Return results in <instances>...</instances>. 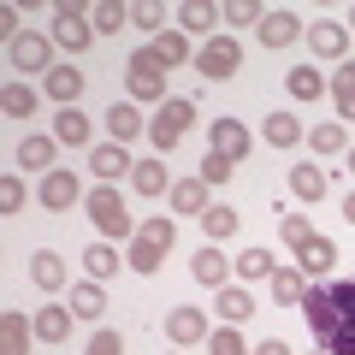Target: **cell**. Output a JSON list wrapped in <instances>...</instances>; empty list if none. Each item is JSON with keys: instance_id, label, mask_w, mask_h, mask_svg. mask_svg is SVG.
Returning <instances> with one entry per match:
<instances>
[{"instance_id": "6da1fadb", "label": "cell", "mask_w": 355, "mask_h": 355, "mask_svg": "<svg viewBox=\"0 0 355 355\" xmlns=\"http://www.w3.org/2000/svg\"><path fill=\"white\" fill-rule=\"evenodd\" d=\"M190 125H196V101H184V95H172V101L148 119V142L160 148V160H166L184 137H190Z\"/></svg>"}, {"instance_id": "7a4b0ae2", "label": "cell", "mask_w": 355, "mask_h": 355, "mask_svg": "<svg viewBox=\"0 0 355 355\" xmlns=\"http://www.w3.org/2000/svg\"><path fill=\"white\" fill-rule=\"evenodd\" d=\"M83 207H89V219H95V231L101 237H130V207H125V196L113 190V184H95V190L83 196Z\"/></svg>"}, {"instance_id": "3957f363", "label": "cell", "mask_w": 355, "mask_h": 355, "mask_svg": "<svg viewBox=\"0 0 355 355\" xmlns=\"http://www.w3.org/2000/svg\"><path fill=\"white\" fill-rule=\"evenodd\" d=\"M53 42H60L65 53H83L89 42H95V18H89V6L60 0V6H53Z\"/></svg>"}, {"instance_id": "277c9868", "label": "cell", "mask_w": 355, "mask_h": 355, "mask_svg": "<svg viewBox=\"0 0 355 355\" xmlns=\"http://www.w3.org/2000/svg\"><path fill=\"white\" fill-rule=\"evenodd\" d=\"M125 83H130V101H166V65L154 60L148 48H137V53H130Z\"/></svg>"}, {"instance_id": "5b68a950", "label": "cell", "mask_w": 355, "mask_h": 355, "mask_svg": "<svg viewBox=\"0 0 355 355\" xmlns=\"http://www.w3.org/2000/svg\"><path fill=\"white\" fill-rule=\"evenodd\" d=\"M237 65H243V48H237V36H207L202 48H196V71H202V77H214V83L237 77Z\"/></svg>"}, {"instance_id": "8992f818", "label": "cell", "mask_w": 355, "mask_h": 355, "mask_svg": "<svg viewBox=\"0 0 355 355\" xmlns=\"http://www.w3.org/2000/svg\"><path fill=\"white\" fill-rule=\"evenodd\" d=\"M6 60H12V71H53V42L36 36V30H24L18 42H6Z\"/></svg>"}, {"instance_id": "52a82bcc", "label": "cell", "mask_w": 355, "mask_h": 355, "mask_svg": "<svg viewBox=\"0 0 355 355\" xmlns=\"http://www.w3.org/2000/svg\"><path fill=\"white\" fill-rule=\"evenodd\" d=\"M249 148H254V137H249V125H243V119H214L207 154H225L231 166H243V160H249Z\"/></svg>"}, {"instance_id": "ba28073f", "label": "cell", "mask_w": 355, "mask_h": 355, "mask_svg": "<svg viewBox=\"0 0 355 355\" xmlns=\"http://www.w3.org/2000/svg\"><path fill=\"white\" fill-rule=\"evenodd\" d=\"M83 202V184H77V172H65V166H53L48 178H42V207H53V214H65V207Z\"/></svg>"}, {"instance_id": "9c48e42d", "label": "cell", "mask_w": 355, "mask_h": 355, "mask_svg": "<svg viewBox=\"0 0 355 355\" xmlns=\"http://www.w3.org/2000/svg\"><path fill=\"white\" fill-rule=\"evenodd\" d=\"M166 338H172L178 349L207 343V314H202V308H172V314H166Z\"/></svg>"}, {"instance_id": "30bf717a", "label": "cell", "mask_w": 355, "mask_h": 355, "mask_svg": "<svg viewBox=\"0 0 355 355\" xmlns=\"http://www.w3.org/2000/svg\"><path fill=\"white\" fill-rule=\"evenodd\" d=\"M30 338H36V320H24L18 308L0 314V355H30Z\"/></svg>"}, {"instance_id": "8fae6325", "label": "cell", "mask_w": 355, "mask_h": 355, "mask_svg": "<svg viewBox=\"0 0 355 355\" xmlns=\"http://www.w3.org/2000/svg\"><path fill=\"white\" fill-rule=\"evenodd\" d=\"M89 172L101 178V184H113V178H125V172H137V160H130L119 142H101V148H89Z\"/></svg>"}, {"instance_id": "7c38bea8", "label": "cell", "mask_w": 355, "mask_h": 355, "mask_svg": "<svg viewBox=\"0 0 355 355\" xmlns=\"http://www.w3.org/2000/svg\"><path fill=\"white\" fill-rule=\"evenodd\" d=\"M296 36H302V18H296V12H284V6L261 18V48H291Z\"/></svg>"}, {"instance_id": "4fadbf2b", "label": "cell", "mask_w": 355, "mask_h": 355, "mask_svg": "<svg viewBox=\"0 0 355 355\" xmlns=\"http://www.w3.org/2000/svg\"><path fill=\"white\" fill-rule=\"evenodd\" d=\"M190 272H196L202 284H214V291H225V279H231V261L219 254V243H202V249H196V261H190Z\"/></svg>"}, {"instance_id": "5bb4252c", "label": "cell", "mask_w": 355, "mask_h": 355, "mask_svg": "<svg viewBox=\"0 0 355 355\" xmlns=\"http://www.w3.org/2000/svg\"><path fill=\"white\" fill-rule=\"evenodd\" d=\"M296 261H302V279H320V272H331V261H338V243L314 231V237L296 249Z\"/></svg>"}, {"instance_id": "9a60e30c", "label": "cell", "mask_w": 355, "mask_h": 355, "mask_svg": "<svg viewBox=\"0 0 355 355\" xmlns=\"http://www.w3.org/2000/svg\"><path fill=\"white\" fill-rule=\"evenodd\" d=\"M308 48L320 60H343L349 53V24H308Z\"/></svg>"}, {"instance_id": "2e32d148", "label": "cell", "mask_w": 355, "mask_h": 355, "mask_svg": "<svg viewBox=\"0 0 355 355\" xmlns=\"http://www.w3.org/2000/svg\"><path fill=\"white\" fill-rule=\"evenodd\" d=\"M107 130H113V142L125 148L130 137H142V130H148V119L137 113V101H113V107H107Z\"/></svg>"}, {"instance_id": "e0dca14e", "label": "cell", "mask_w": 355, "mask_h": 355, "mask_svg": "<svg viewBox=\"0 0 355 355\" xmlns=\"http://www.w3.org/2000/svg\"><path fill=\"white\" fill-rule=\"evenodd\" d=\"M30 284L36 291H65V261L53 249H36L30 254Z\"/></svg>"}, {"instance_id": "ac0fdd59", "label": "cell", "mask_w": 355, "mask_h": 355, "mask_svg": "<svg viewBox=\"0 0 355 355\" xmlns=\"http://www.w3.org/2000/svg\"><path fill=\"white\" fill-rule=\"evenodd\" d=\"M272 302H284V308H302V296H308V279H302V266H279L272 272Z\"/></svg>"}, {"instance_id": "d6986e66", "label": "cell", "mask_w": 355, "mask_h": 355, "mask_svg": "<svg viewBox=\"0 0 355 355\" xmlns=\"http://www.w3.org/2000/svg\"><path fill=\"white\" fill-rule=\"evenodd\" d=\"M42 89H48L60 107H77V95H83V71H71V65H53V71L42 77Z\"/></svg>"}, {"instance_id": "ffe728a7", "label": "cell", "mask_w": 355, "mask_h": 355, "mask_svg": "<svg viewBox=\"0 0 355 355\" xmlns=\"http://www.w3.org/2000/svg\"><path fill=\"white\" fill-rule=\"evenodd\" d=\"M53 154H60L53 137H24V142H18V166H30V172H42V178L53 172Z\"/></svg>"}, {"instance_id": "44dd1931", "label": "cell", "mask_w": 355, "mask_h": 355, "mask_svg": "<svg viewBox=\"0 0 355 355\" xmlns=\"http://www.w3.org/2000/svg\"><path fill=\"white\" fill-rule=\"evenodd\" d=\"M231 272H237L243 284H261V279H272V272H279V266H272V254H266L261 243H254V249H243L237 261H231Z\"/></svg>"}, {"instance_id": "7402d4cb", "label": "cell", "mask_w": 355, "mask_h": 355, "mask_svg": "<svg viewBox=\"0 0 355 355\" xmlns=\"http://www.w3.org/2000/svg\"><path fill=\"white\" fill-rule=\"evenodd\" d=\"M148 53H154L160 65H184V60H196V53H190V36H184V30H160V36L148 42Z\"/></svg>"}, {"instance_id": "603a6c76", "label": "cell", "mask_w": 355, "mask_h": 355, "mask_svg": "<svg viewBox=\"0 0 355 355\" xmlns=\"http://www.w3.org/2000/svg\"><path fill=\"white\" fill-rule=\"evenodd\" d=\"M261 137L272 142V148H296V142H302V119H296V113H266Z\"/></svg>"}, {"instance_id": "cb8c5ba5", "label": "cell", "mask_w": 355, "mask_h": 355, "mask_svg": "<svg viewBox=\"0 0 355 355\" xmlns=\"http://www.w3.org/2000/svg\"><path fill=\"white\" fill-rule=\"evenodd\" d=\"M53 142H65V148H89V119L77 113V107H60V119H53Z\"/></svg>"}, {"instance_id": "d4e9b609", "label": "cell", "mask_w": 355, "mask_h": 355, "mask_svg": "<svg viewBox=\"0 0 355 355\" xmlns=\"http://www.w3.org/2000/svg\"><path fill=\"white\" fill-rule=\"evenodd\" d=\"M71 314H77V320H101V314H107V291H101L95 279L71 284Z\"/></svg>"}, {"instance_id": "484cf974", "label": "cell", "mask_w": 355, "mask_h": 355, "mask_svg": "<svg viewBox=\"0 0 355 355\" xmlns=\"http://www.w3.org/2000/svg\"><path fill=\"white\" fill-rule=\"evenodd\" d=\"M130 184H137V196H166L172 190V172H166V160H137Z\"/></svg>"}, {"instance_id": "4316f807", "label": "cell", "mask_w": 355, "mask_h": 355, "mask_svg": "<svg viewBox=\"0 0 355 355\" xmlns=\"http://www.w3.org/2000/svg\"><path fill=\"white\" fill-rule=\"evenodd\" d=\"M71 308H36V338L42 343H65V338H71Z\"/></svg>"}, {"instance_id": "83f0119b", "label": "cell", "mask_w": 355, "mask_h": 355, "mask_svg": "<svg viewBox=\"0 0 355 355\" xmlns=\"http://www.w3.org/2000/svg\"><path fill=\"white\" fill-rule=\"evenodd\" d=\"M172 207L202 219L207 214V184H202V178H178V184H172Z\"/></svg>"}, {"instance_id": "f1b7e54d", "label": "cell", "mask_w": 355, "mask_h": 355, "mask_svg": "<svg viewBox=\"0 0 355 355\" xmlns=\"http://www.w3.org/2000/svg\"><path fill=\"white\" fill-rule=\"evenodd\" d=\"M291 190L302 196V202H320V196L331 190V178H326V166H291Z\"/></svg>"}, {"instance_id": "f546056e", "label": "cell", "mask_w": 355, "mask_h": 355, "mask_svg": "<svg viewBox=\"0 0 355 355\" xmlns=\"http://www.w3.org/2000/svg\"><path fill=\"white\" fill-rule=\"evenodd\" d=\"M284 89H291V95H296V101H320V95H326V77H320L314 71V65H296V71H284Z\"/></svg>"}, {"instance_id": "4dcf8cb0", "label": "cell", "mask_w": 355, "mask_h": 355, "mask_svg": "<svg viewBox=\"0 0 355 355\" xmlns=\"http://www.w3.org/2000/svg\"><path fill=\"white\" fill-rule=\"evenodd\" d=\"M237 225H243V214H237V207H207V214H202V231H207V243H225V237H237Z\"/></svg>"}, {"instance_id": "1f68e13d", "label": "cell", "mask_w": 355, "mask_h": 355, "mask_svg": "<svg viewBox=\"0 0 355 355\" xmlns=\"http://www.w3.org/2000/svg\"><path fill=\"white\" fill-rule=\"evenodd\" d=\"M83 272H89L95 284L113 279V272H119V249H113V243H89V249H83Z\"/></svg>"}, {"instance_id": "d6a6232c", "label": "cell", "mask_w": 355, "mask_h": 355, "mask_svg": "<svg viewBox=\"0 0 355 355\" xmlns=\"http://www.w3.org/2000/svg\"><path fill=\"white\" fill-rule=\"evenodd\" d=\"M214 6H207V0H184V6H178V30H184V36H202V30H214Z\"/></svg>"}, {"instance_id": "836d02e7", "label": "cell", "mask_w": 355, "mask_h": 355, "mask_svg": "<svg viewBox=\"0 0 355 355\" xmlns=\"http://www.w3.org/2000/svg\"><path fill=\"white\" fill-rule=\"evenodd\" d=\"M0 113H6V119H30V113H36V89H30V83H6V89H0Z\"/></svg>"}, {"instance_id": "e575fe53", "label": "cell", "mask_w": 355, "mask_h": 355, "mask_svg": "<svg viewBox=\"0 0 355 355\" xmlns=\"http://www.w3.org/2000/svg\"><path fill=\"white\" fill-rule=\"evenodd\" d=\"M89 18H95V36H119V30L130 24V6H119V0H101V6H89Z\"/></svg>"}, {"instance_id": "d590c367", "label": "cell", "mask_w": 355, "mask_h": 355, "mask_svg": "<svg viewBox=\"0 0 355 355\" xmlns=\"http://www.w3.org/2000/svg\"><path fill=\"white\" fill-rule=\"evenodd\" d=\"M219 314L237 326V320H249V314H254V296L243 291V284H225V291H219Z\"/></svg>"}, {"instance_id": "8d00e7d4", "label": "cell", "mask_w": 355, "mask_h": 355, "mask_svg": "<svg viewBox=\"0 0 355 355\" xmlns=\"http://www.w3.org/2000/svg\"><path fill=\"white\" fill-rule=\"evenodd\" d=\"M331 101H338V119H355V65L331 71Z\"/></svg>"}, {"instance_id": "74e56055", "label": "cell", "mask_w": 355, "mask_h": 355, "mask_svg": "<svg viewBox=\"0 0 355 355\" xmlns=\"http://www.w3.org/2000/svg\"><path fill=\"white\" fill-rule=\"evenodd\" d=\"M125 261H130V272H142V279H154V272H160V261H166V249H154V243H130V254H125Z\"/></svg>"}, {"instance_id": "f35d334b", "label": "cell", "mask_w": 355, "mask_h": 355, "mask_svg": "<svg viewBox=\"0 0 355 355\" xmlns=\"http://www.w3.org/2000/svg\"><path fill=\"white\" fill-rule=\"evenodd\" d=\"M137 237L154 243V249H172V243H178V225H172L166 214H154V219H142V225H137Z\"/></svg>"}, {"instance_id": "ab89813d", "label": "cell", "mask_w": 355, "mask_h": 355, "mask_svg": "<svg viewBox=\"0 0 355 355\" xmlns=\"http://www.w3.org/2000/svg\"><path fill=\"white\" fill-rule=\"evenodd\" d=\"M207 355H254V349L237 338V326H219V331H207Z\"/></svg>"}, {"instance_id": "60d3db41", "label": "cell", "mask_w": 355, "mask_h": 355, "mask_svg": "<svg viewBox=\"0 0 355 355\" xmlns=\"http://www.w3.org/2000/svg\"><path fill=\"white\" fill-rule=\"evenodd\" d=\"M308 142H314V154H343V148H349V130H343V125H314Z\"/></svg>"}, {"instance_id": "b9f144b4", "label": "cell", "mask_w": 355, "mask_h": 355, "mask_svg": "<svg viewBox=\"0 0 355 355\" xmlns=\"http://www.w3.org/2000/svg\"><path fill=\"white\" fill-rule=\"evenodd\" d=\"M130 24L160 36V30H166V6H154V0H137V6H130Z\"/></svg>"}, {"instance_id": "7bdbcfd3", "label": "cell", "mask_w": 355, "mask_h": 355, "mask_svg": "<svg viewBox=\"0 0 355 355\" xmlns=\"http://www.w3.org/2000/svg\"><path fill=\"white\" fill-rule=\"evenodd\" d=\"M0 214H24V178H0Z\"/></svg>"}, {"instance_id": "ee69618b", "label": "cell", "mask_w": 355, "mask_h": 355, "mask_svg": "<svg viewBox=\"0 0 355 355\" xmlns=\"http://www.w3.org/2000/svg\"><path fill=\"white\" fill-rule=\"evenodd\" d=\"M279 237L291 243V249H302V243L314 237V231H308V219H302V214H284V219H279Z\"/></svg>"}, {"instance_id": "f6af8a7d", "label": "cell", "mask_w": 355, "mask_h": 355, "mask_svg": "<svg viewBox=\"0 0 355 355\" xmlns=\"http://www.w3.org/2000/svg\"><path fill=\"white\" fill-rule=\"evenodd\" d=\"M261 6H254V0H231V6H225V24H254V30H261Z\"/></svg>"}, {"instance_id": "bcb514c9", "label": "cell", "mask_w": 355, "mask_h": 355, "mask_svg": "<svg viewBox=\"0 0 355 355\" xmlns=\"http://www.w3.org/2000/svg\"><path fill=\"white\" fill-rule=\"evenodd\" d=\"M231 172H237V166H231L225 154H207L202 160V184H231Z\"/></svg>"}, {"instance_id": "7dc6e473", "label": "cell", "mask_w": 355, "mask_h": 355, "mask_svg": "<svg viewBox=\"0 0 355 355\" xmlns=\"http://www.w3.org/2000/svg\"><path fill=\"white\" fill-rule=\"evenodd\" d=\"M89 355H125V338H119V331H95V338H89Z\"/></svg>"}, {"instance_id": "c3c4849f", "label": "cell", "mask_w": 355, "mask_h": 355, "mask_svg": "<svg viewBox=\"0 0 355 355\" xmlns=\"http://www.w3.org/2000/svg\"><path fill=\"white\" fill-rule=\"evenodd\" d=\"M254 355H291V343H284V338H266V343H261Z\"/></svg>"}, {"instance_id": "681fc988", "label": "cell", "mask_w": 355, "mask_h": 355, "mask_svg": "<svg viewBox=\"0 0 355 355\" xmlns=\"http://www.w3.org/2000/svg\"><path fill=\"white\" fill-rule=\"evenodd\" d=\"M343 219H349V225H355V190L343 196Z\"/></svg>"}, {"instance_id": "f907efd6", "label": "cell", "mask_w": 355, "mask_h": 355, "mask_svg": "<svg viewBox=\"0 0 355 355\" xmlns=\"http://www.w3.org/2000/svg\"><path fill=\"white\" fill-rule=\"evenodd\" d=\"M349 172H355V148H349Z\"/></svg>"}, {"instance_id": "816d5d0a", "label": "cell", "mask_w": 355, "mask_h": 355, "mask_svg": "<svg viewBox=\"0 0 355 355\" xmlns=\"http://www.w3.org/2000/svg\"><path fill=\"white\" fill-rule=\"evenodd\" d=\"M349 24H355V18H349Z\"/></svg>"}, {"instance_id": "f5cc1de1", "label": "cell", "mask_w": 355, "mask_h": 355, "mask_svg": "<svg viewBox=\"0 0 355 355\" xmlns=\"http://www.w3.org/2000/svg\"><path fill=\"white\" fill-rule=\"evenodd\" d=\"M320 355H326V349H320Z\"/></svg>"}]
</instances>
